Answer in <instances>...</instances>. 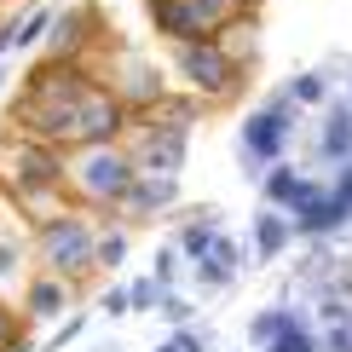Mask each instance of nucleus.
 I'll return each mask as SVG.
<instances>
[{"mask_svg": "<svg viewBox=\"0 0 352 352\" xmlns=\"http://www.w3.org/2000/svg\"><path fill=\"white\" fill-rule=\"evenodd\" d=\"M93 87H98V76L87 69V58L81 64H52V58H41L23 76V87L12 93V110H6L12 133L76 151V122H81V104H87Z\"/></svg>", "mask_w": 352, "mask_h": 352, "instance_id": "f257e3e1", "label": "nucleus"}, {"mask_svg": "<svg viewBox=\"0 0 352 352\" xmlns=\"http://www.w3.org/2000/svg\"><path fill=\"white\" fill-rule=\"evenodd\" d=\"M173 76H179L185 93L219 104V98H237L248 87V64L231 52L226 35L219 41H173Z\"/></svg>", "mask_w": 352, "mask_h": 352, "instance_id": "f03ea898", "label": "nucleus"}, {"mask_svg": "<svg viewBox=\"0 0 352 352\" xmlns=\"http://www.w3.org/2000/svg\"><path fill=\"white\" fill-rule=\"evenodd\" d=\"M35 266L58 277H93L98 272V226L87 214L58 208L47 219H35Z\"/></svg>", "mask_w": 352, "mask_h": 352, "instance_id": "7ed1b4c3", "label": "nucleus"}, {"mask_svg": "<svg viewBox=\"0 0 352 352\" xmlns=\"http://www.w3.org/2000/svg\"><path fill=\"white\" fill-rule=\"evenodd\" d=\"M295 127H300V104L289 98V87H272L266 104L243 116L237 151H243V173H248L254 185H260V173H266L272 162H283V151H289V139H295Z\"/></svg>", "mask_w": 352, "mask_h": 352, "instance_id": "20e7f679", "label": "nucleus"}, {"mask_svg": "<svg viewBox=\"0 0 352 352\" xmlns=\"http://www.w3.org/2000/svg\"><path fill=\"white\" fill-rule=\"evenodd\" d=\"M133 179L139 162L127 144H87L69 156V202H81V208H116Z\"/></svg>", "mask_w": 352, "mask_h": 352, "instance_id": "39448f33", "label": "nucleus"}, {"mask_svg": "<svg viewBox=\"0 0 352 352\" xmlns=\"http://www.w3.org/2000/svg\"><path fill=\"white\" fill-rule=\"evenodd\" d=\"M144 12L168 41H219L254 12V0H144Z\"/></svg>", "mask_w": 352, "mask_h": 352, "instance_id": "423d86ee", "label": "nucleus"}, {"mask_svg": "<svg viewBox=\"0 0 352 352\" xmlns=\"http://www.w3.org/2000/svg\"><path fill=\"white\" fill-rule=\"evenodd\" d=\"M289 219L300 226V237L324 243V237H341V231L352 226V202L341 197L335 185H318V179H300V190L289 197Z\"/></svg>", "mask_w": 352, "mask_h": 352, "instance_id": "0eeeda50", "label": "nucleus"}, {"mask_svg": "<svg viewBox=\"0 0 352 352\" xmlns=\"http://www.w3.org/2000/svg\"><path fill=\"white\" fill-rule=\"evenodd\" d=\"M127 151H133L139 173H179V168H185V156H190V133H185V127L156 122V116H133Z\"/></svg>", "mask_w": 352, "mask_h": 352, "instance_id": "6e6552de", "label": "nucleus"}, {"mask_svg": "<svg viewBox=\"0 0 352 352\" xmlns=\"http://www.w3.org/2000/svg\"><path fill=\"white\" fill-rule=\"evenodd\" d=\"M127 133H133V110L116 98L110 81H98L93 93H87V104H81L76 151H87V144H127Z\"/></svg>", "mask_w": 352, "mask_h": 352, "instance_id": "1a4fd4ad", "label": "nucleus"}, {"mask_svg": "<svg viewBox=\"0 0 352 352\" xmlns=\"http://www.w3.org/2000/svg\"><path fill=\"white\" fill-rule=\"evenodd\" d=\"M110 87H116V98H122V104L133 110V116H151V110L173 93V87H168V76L151 64V58H139V52H122V58H116Z\"/></svg>", "mask_w": 352, "mask_h": 352, "instance_id": "9d476101", "label": "nucleus"}, {"mask_svg": "<svg viewBox=\"0 0 352 352\" xmlns=\"http://www.w3.org/2000/svg\"><path fill=\"white\" fill-rule=\"evenodd\" d=\"M23 324L29 329H41V324H58V318H69L76 312V277H58V272H35L23 283Z\"/></svg>", "mask_w": 352, "mask_h": 352, "instance_id": "9b49d317", "label": "nucleus"}, {"mask_svg": "<svg viewBox=\"0 0 352 352\" xmlns=\"http://www.w3.org/2000/svg\"><path fill=\"white\" fill-rule=\"evenodd\" d=\"M93 35H98V6H58L41 58H52V64H81L87 47H93Z\"/></svg>", "mask_w": 352, "mask_h": 352, "instance_id": "f8f14e48", "label": "nucleus"}, {"mask_svg": "<svg viewBox=\"0 0 352 352\" xmlns=\"http://www.w3.org/2000/svg\"><path fill=\"white\" fill-rule=\"evenodd\" d=\"M173 202H179V173H139V179L122 190L116 214H122L127 226H139V219H162Z\"/></svg>", "mask_w": 352, "mask_h": 352, "instance_id": "ddd939ff", "label": "nucleus"}, {"mask_svg": "<svg viewBox=\"0 0 352 352\" xmlns=\"http://www.w3.org/2000/svg\"><path fill=\"white\" fill-rule=\"evenodd\" d=\"M243 248H237V237H231V231H219L214 237V248H208V260H197V266H190V283H202V289H231L243 277Z\"/></svg>", "mask_w": 352, "mask_h": 352, "instance_id": "4468645a", "label": "nucleus"}, {"mask_svg": "<svg viewBox=\"0 0 352 352\" xmlns=\"http://www.w3.org/2000/svg\"><path fill=\"white\" fill-rule=\"evenodd\" d=\"M318 156L324 162H352V98H329L324 122H318Z\"/></svg>", "mask_w": 352, "mask_h": 352, "instance_id": "2eb2a0df", "label": "nucleus"}, {"mask_svg": "<svg viewBox=\"0 0 352 352\" xmlns=\"http://www.w3.org/2000/svg\"><path fill=\"white\" fill-rule=\"evenodd\" d=\"M295 237H300V226H295V219H289L283 208H272V202H266V208L254 214V226H248V243H254V260H277V254H283V248L295 243Z\"/></svg>", "mask_w": 352, "mask_h": 352, "instance_id": "dca6fc26", "label": "nucleus"}, {"mask_svg": "<svg viewBox=\"0 0 352 352\" xmlns=\"http://www.w3.org/2000/svg\"><path fill=\"white\" fill-rule=\"evenodd\" d=\"M260 352H324V341L312 335V324H306L300 306H289V324L277 329V341H272V346H260Z\"/></svg>", "mask_w": 352, "mask_h": 352, "instance_id": "f3484780", "label": "nucleus"}, {"mask_svg": "<svg viewBox=\"0 0 352 352\" xmlns=\"http://www.w3.org/2000/svg\"><path fill=\"white\" fill-rule=\"evenodd\" d=\"M329 81H335L329 69H300V76L289 81V98H295L300 110H324L329 98H335V87H329Z\"/></svg>", "mask_w": 352, "mask_h": 352, "instance_id": "a211bd4d", "label": "nucleus"}, {"mask_svg": "<svg viewBox=\"0 0 352 352\" xmlns=\"http://www.w3.org/2000/svg\"><path fill=\"white\" fill-rule=\"evenodd\" d=\"M300 179H306V173L295 162H272L266 173H260V197H266L272 208H289V197L300 190Z\"/></svg>", "mask_w": 352, "mask_h": 352, "instance_id": "6ab92c4d", "label": "nucleus"}, {"mask_svg": "<svg viewBox=\"0 0 352 352\" xmlns=\"http://www.w3.org/2000/svg\"><path fill=\"white\" fill-rule=\"evenodd\" d=\"M202 104H208V98H197V93H168L162 98V104H156L151 116H156V122H168V127H185V133H197V122H202Z\"/></svg>", "mask_w": 352, "mask_h": 352, "instance_id": "aec40b11", "label": "nucleus"}, {"mask_svg": "<svg viewBox=\"0 0 352 352\" xmlns=\"http://www.w3.org/2000/svg\"><path fill=\"white\" fill-rule=\"evenodd\" d=\"M52 18H58V6H29L23 18H18V52H35V47H47V35H52Z\"/></svg>", "mask_w": 352, "mask_h": 352, "instance_id": "412c9836", "label": "nucleus"}, {"mask_svg": "<svg viewBox=\"0 0 352 352\" xmlns=\"http://www.w3.org/2000/svg\"><path fill=\"white\" fill-rule=\"evenodd\" d=\"M29 254H35V248H23L18 237H0V295H6V289H18V295H23V283H29V277H23V260Z\"/></svg>", "mask_w": 352, "mask_h": 352, "instance_id": "4be33fe9", "label": "nucleus"}, {"mask_svg": "<svg viewBox=\"0 0 352 352\" xmlns=\"http://www.w3.org/2000/svg\"><path fill=\"white\" fill-rule=\"evenodd\" d=\"M127 295H133V312L144 318V312H162V300H168V283L156 272H139L133 283H127Z\"/></svg>", "mask_w": 352, "mask_h": 352, "instance_id": "5701e85b", "label": "nucleus"}, {"mask_svg": "<svg viewBox=\"0 0 352 352\" xmlns=\"http://www.w3.org/2000/svg\"><path fill=\"white\" fill-rule=\"evenodd\" d=\"M283 324H289V306H283V300H277V306H260V312L248 318V341H254V346H272Z\"/></svg>", "mask_w": 352, "mask_h": 352, "instance_id": "b1692460", "label": "nucleus"}, {"mask_svg": "<svg viewBox=\"0 0 352 352\" xmlns=\"http://www.w3.org/2000/svg\"><path fill=\"white\" fill-rule=\"evenodd\" d=\"M127 266V231L122 226H98V272Z\"/></svg>", "mask_w": 352, "mask_h": 352, "instance_id": "393cba45", "label": "nucleus"}, {"mask_svg": "<svg viewBox=\"0 0 352 352\" xmlns=\"http://www.w3.org/2000/svg\"><path fill=\"white\" fill-rule=\"evenodd\" d=\"M185 266H190V260L179 254V243H162V248H156V260H151V272L162 277L168 289H179V283H185Z\"/></svg>", "mask_w": 352, "mask_h": 352, "instance_id": "a878e982", "label": "nucleus"}, {"mask_svg": "<svg viewBox=\"0 0 352 352\" xmlns=\"http://www.w3.org/2000/svg\"><path fill=\"white\" fill-rule=\"evenodd\" d=\"M87 335V312H69V318H58V324L47 329V341H41V352H64L69 341H81Z\"/></svg>", "mask_w": 352, "mask_h": 352, "instance_id": "bb28decb", "label": "nucleus"}, {"mask_svg": "<svg viewBox=\"0 0 352 352\" xmlns=\"http://www.w3.org/2000/svg\"><path fill=\"white\" fill-rule=\"evenodd\" d=\"M29 324H23V306L18 300H6V295H0V352H6L12 341H18V335H23Z\"/></svg>", "mask_w": 352, "mask_h": 352, "instance_id": "cd10ccee", "label": "nucleus"}, {"mask_svg": "<svg viewBox=\"0 0 352 352\" xmlns=\"http://www.w3.org/2000/svg\"><path fill=\"white\" fill-rule=\"evenodd\" d=\"M162 318H168V329H185V324H197V300H185L179 289H168V300H162Z\"/></svg>", "mask_w": 352, "mask_h": 352, "instance_id": "c85d7f7f", "label": "nucleus"}, {"mask_svg": "<svg viewBox=\"0 0 352 352\" xmlns=\"http://www.w3.org/2000/svg\"><path fill=\"white\" fill-rule=\"evenodd\" d=\"M98 312H104V318H127V312H133V295H127L122 283L98 289Z\"/></svg>", "mask_w": 352, "mask_h": 352, "instance_id": "c756f323", "label": "nucleus"}, {"mask_svg": "<svg viewBox=\"0 0 352 352\" xmlns=\"http://www.w3.org/2000/svg\"><path fill=\"white\" fill-rule=\"evenodd\" d=\"M173 341H179L185 352H214V341H208V329H197V324H185V329H173Z\"/></svg>", "mask_w": 352, "mask_h": 352, "instance_id": "7c9ffc66", "label": "nucleus"}, {"mask_svg": "<svg viewBox=\"0 0 352 352\" xmlns=\"http://www.w3.org/2000/svg\"><path fill=\"white\" fill-rule=\"evenodd\" d=\"M324 352H352V324H335V329H324Z\"/></svg>", "mask_w": 352, "mask_h": 352, "instance_id": "2f4dec72", "label": "nucleus"}, {"mask_svg": "<svg viewBox=\"0 0 352 352\" xmlns=\"http://www.w3.org/2000/svg\"><path fill=\"white\" fill-rule=\"evenodd\" d=\"M18 52V18H0V58Z\"/></svg>", "mask_w": 352, "mask_h": 352, "instance_id": "473e14b6", "label": "nucleus"}, {"mask_svg": "<svg viewBox=\"0 0 352 352\" xmlns=\"http://www.w3.org/2000/svg\"><path fill=\"white\" fill-rule=\"evenodd\" d=\"M329 185H335V190H341V197L352 202V162H341V168H335V179H329Z\"/></svg>", "mask_w": 352, "mask_h": 352, "instance_id": "72a5a7b5", "label": "nucleus"}, {"mask_svg": "<svg viewBox=\"0 0 352 352\" xmlns=\"http://www.w3.org/2000/svg\"><path fill=\"white\" fill-rule=\"evenodd\" d=\"M324 69H329V64H324ZM329 76H341V81H346V93H341V98H352V64H346V69H329Z\"/></svg>", "mask_w": 352, "mask_h": 352, "instance_id": "f704fd0d", "label": "nucleus"}, {"mask_svg": "<svg viewBox=\"0 0 352 352\" xmlns=\"http://www.w3.org/2000/svg\"><path fill=\"white\" fill-rule=\"evenodd\" d=\"M151 352H185V346H179V341H173V335H168V341H156Z\"/></svg>", "mask_w": 352, "mask_h": 352, "instance_id": "c9c22d12", "label": "nucleus"}, {"mask_svg": "<svg viewBox=\"0 0 352 352\" xmlns=\"http://www.w3.org/2000/svg\"><path fill=\"white\" fill-rule=\"evenodd\" d=\"M93 352H127V346H116V341H104V346H93Z\"/></svg>", "mask_w": 352, "mask_h": 352, "instance_id": "e433bc0d", "label": "nucleus"}, {"mask_svg": "<svg viewBox=\"0 0 352 352\" xmlns=\"http://www.w3.org/2000/svg\"><path fill=\"white\" fill-rule=\"evenodd\" d=\"M0 81H6V76H0Z\"/></svg>", "mask_w": 352, "mask_h": 352, "instance_id": "4c0bfd02", "label": "nucleus"}]
</instances>
